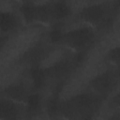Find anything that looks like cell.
Returning a JSON list of instances; mask_svg holds the SVG:
<instances>
[{
    "instance_id": "cell-1",
    "label": "cell",
    "mask_w": 120,
    "mask_h": 120,
    "mask_svg": "<svg viewBox=\"0 0 120 120\" xmlns=\"http://www.w3.org/2000/svg\"><path fill=\"white\" fill-rule=\"evenodd\" d=\"M102 98L91 91L77 94L59 101L58 113L68 118H90L98 109Z\"/></svg>"
},
{
    "instance_id": "cell-2",
    "label": "cell",
    "mask_w": 120,
    "mask_h": 120,
    "mask_svg": "<svg viewBox=\"0 0 120 120\" xmlns=\"http://www.w3.org/2000/svg\"><path fill=\"white\" fill-rule=\"evenodd\" d=\"M95 31L89 25L74 28L64 32L61 44L76 52H85L94 43Z\"/></svg>"
},
{
    "instance_id": "cell-3",
    "label": "cell",
    "mask_w": 120,
    "mask_h": 120,
    "mask_svg": "<svg viewBox=\"0 0 120 120\" xmlns=\"http://www.w3.org/2000/svg\"><path fill=\"white\" fill-rule=\"evenodd\" d=\"M120 77V71L107 70L96 75L89 82V88L94 94L105 98L115 87L118 79Z\"/></svg>"
},
{
    "instance_id": "cell-4",
    "label": "cell",
    "mask_w": 120,
    "mask_h": 120,
    "mask_svg": "<svg viewBox=\"0 0 120 120\" xmlns=\"http://www.w3.org/2000/svg\"><path fill=\"white\" fill-rule=\"evenodd\" d=\"M107 14V6L104 4H92L86 7L82 8L77 17L80 21L89 24V25H98L101 23L106 18Z\"/></svg>"
},
{
    "instance_id": "cell-5",
    "label": "cell",
    "mask_w": 120,
    "mask_h": 120,
    "mask_svg": "<svg viewBox=\"0 0 120 120\" xmlns=\"http://www.w3.org/2000/svg\"><path fill=\"white\" fill-rule=\"evenodd\" d=\"M77 61L74 58H62L54 63H52L51 66L45 68L46 76L48 79H53V80H62L66 78L68 75L70 74L74 67L77 65Z\"/></svg>"
},
{
    "instance_id": "cell-6",
    "label": "cell",
    "mask_w": 120,
    "mask_h": 120,
    "mask_svg": "<svg viewBox=\"0 0 120 120\" xmlns=\"http://www.w3.org/2000/svg\"><path fill=\"white\" fill-rule=\"evenodd\" d=\"M2 94H3V97L5 98H8L19 104L25 105L28 96L30 95V92L28 91V89L25 87L23 83L13 82L7 85L3 89Z\"/></svg>"
},
{
    "instance_id": "cell-7",
    "label": "cell",
    "mask_w": 120,
    "mask_h": 120,
    "mask_svg": "<svg viewBox=\"0 0 120 120\" xmlns=\"http://www.w3.org/2000/svg\"><path fill=\"white\" fill-rule=\"evenodd\" d=\"M47 52H49L48 47L44 43L38 42L23 53L22 57V62L29 65L30 67L39 65L43 58L46 56Z\"/></svg>"
},
{
    "instance_id": "cell-8",
    "label": "cell",
    "mask_w": 120,
    "mask_h": 120,
    "mask_svg": "<svg viewBox=\"0 0 120 120\" xmlns=\"http://www.w3.org/2000/svg\"><path fill=\"white\" fill-rule=\"evenodd\" d=\"M20 116L19 103L2 97L0 99V119L12 120Z\"/></svg>"
},
{
    "instance_id": "cell-9",
    "label": "cell",
    "mask_w": 120,
    "mask_h": 120,
    "mask_svg": "<svg viewBox=\"0 0 120 120\" xmlns=\"http://www.w3.org/2000/svg\"><path fill=\"white\" fill-rule=\"evenodd\" d=\"M52 18L53 22H61L67 18H68L71 14L70 7L62 0H56L52 3H50Z\"/></svg>"
},
{
    "instance_id": "cell-10",
    "label": "cell",
    "mask_w": 120,
    "mask_h": 120,
    "mask_svg": "<svg viewBox=\"0 0 120 120\" xmlns=\"http://www.w3.org/2000/svg\"><path fill=\"white\" fill-rule=\"evenodd\" d=\"M29 75L32 82V88L34 91H37V92L44 86L45 82L48 79L46 76L45 69L41 68L39 65L30 67Z\"/></svg>"
},
{
    "instance_id": "cell-11",
    "label": "cell",
    "mask_w": 120,
    "mask_h": 120,
    "mask_svg": "<svg viewBox=\"0 0 120 120\" xmlns=\"http://www.w3.org/2000/svg\"><path fill=\"white\" fill-rule=\"evenodd\" d=\"M18 26V19L16 15L10 11H1L0 14V30L1 34H9Z\"/></svg>"
},
{
    "instance_id": "cell-12",
    "label": "cell",
    "mask_w": 120,
    "mask_h": 120,
    "mask_svg": "<svg viewBox=\"0 0 120 120\" xmlns=\"http://www.w3.org/2000/svg\"><path fill=\"white\" fill-rule=\"evenodd\" d=\"M19 9H20V13H21L23 21L26 23H33V22H35L37 5H35L33 2L22 3L20 6Z\"/></svg>"
},
{
    "instance_id": "cell-13",
    "label": "cell",
    "mask_w": 120,
    "mask_h": 120,
    "mask_svg": "<svg viewBox=\"0 0 120 120\" xmlns=\"http://www.w3.org/2000/svg\"><path fill=\"white\" fill-rule=\"evenodd\" d=\"M52 22V18L50 4L37 5L35 22L48 23V22Z\"/></svg>"
},
{
    "instance_id": "cell-14",
    "label": "cell",
    "mask_w": 120,
    "mask_h": 120,
    "mask_svg": "<svg viewBox=\"0 0 120 120\" xmlns=\"http://www.w3.org/2000/svg\"><path fill=\"white\" fill-rule=\"evenodd\" d=\"M25 107H26V112L29 114L37 113L39 111L41 107V97L37 91H35L34 93H30L26 100Z\"/></svg>"
},
{
    "instance_id": "cell-15",
    "label": "cell",
    "mask_w": 120,
    "mask_h": 120,
    "mask_svg": "<svg viewBox=\"0 0 120 120\" xmlns=\"http://www.w3.org/2000/svg\"><path fill=\"white\" fill-rule=\"evenodd\" d=\"M63 35H64V31H62V28L60 27V25H54L53 28L49 32V35H48L49 41L52 44L61 43Z\"/></svg>"
},
{
    "instance_id": "cell-16",
    "label": "cell",
    "mask_w": 120,
    "mask_h": 120,
    "mask_svg": "<svg viewBox=\"0 0 120 120\" xmlns=\"http://www.w3.org/2000/svg\"><path fill=\"white\" fill-rule=\"evenodd\" d=\"M106 59L114 65L120 66V46L112 48L106 54Z\"/></svg>"
},
{
    "instance_id": "cell-17",
    "label": "cell",
    "mask_w": 120,
    "mask_h": 120,
    "mask_svg": "<svg viewBox=\"0 0 120 120\" xmlns=\"http://www.w3.org/2000/svg\"><path fill=\"white\" fill-rule=\"evenodd\" d=\"M110 105L112 108H115L117 110H120V92L113 95L110 99Z\"/></svg>"
},
{
    "instance_id": "cell-18",
    "label": "cell",
    "mask_w": 120,
    "mask_h": 120,
    "mask_svg": "<svg viewBox=\"0 0 120 120\" xmlns=\"http://www.w3.org/2000/svg\"><path fill=\"white\" fill-rule=\"evenodd\" d=\"M17 1H19V2H21V3L22 4V3H27V2H32L33 0H17Z\"/></svg>"
},
{
    "instance_id": "cell-19",
    "label": "cell",
    "mask_w": 120,
    "mask_h": 120,
    "mask_svg": "<svg viewBox=\"0 0 120 120\" xmlns=\"http://www.w3.org/2000/svg\"><path fill=\"white\" fill-rule=\"evenodd\" d=\"M62 1H65V0H62Z\"/></svg>"
}]
</instances>
